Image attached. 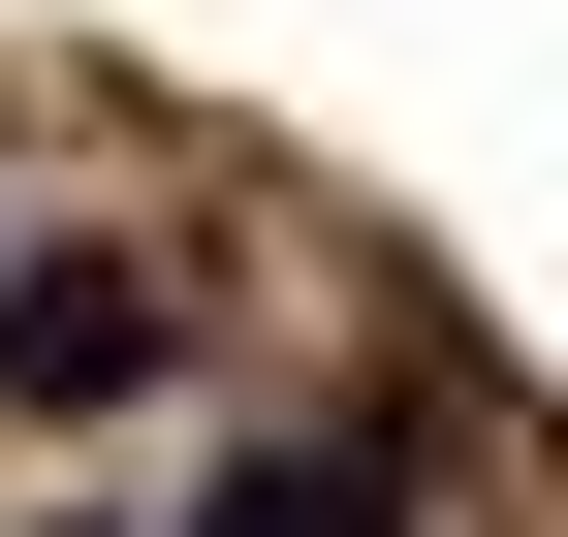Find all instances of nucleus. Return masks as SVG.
Wrapping results in <instances>:
<instances>
[{
    "instance_id": "nucleus-2",
    "label": "nucleus",
    "mask_w": 568,
    "mask_h": 537,
    "mask_svg": "<svg viewBox=\"0 0 568 537\" xmlns=\"http://www.w3.org/2000/svg\"><path fill=\"white\" fill-rule=\"evenodd\" d=\"M190 537H379V443H253V475L190 506Z\"/></svg>"
},
{
    "instance_id": "nucleus-1",
    "label": "nucleus",
    "mask_w": 568,
    "mask_h": 537,
    "mask_svg": "<svg viewBox=\"0 0 568 537\" xmlns=\"http://www.w3.org/2000/svg\"><path fill=\"white\" fill-rule=\"evenodd\" d=\"M126 379H159V285H95V253L0 285V412H126Z\"/></svg>"
}]
</instances>
